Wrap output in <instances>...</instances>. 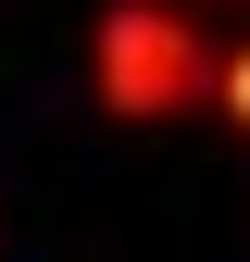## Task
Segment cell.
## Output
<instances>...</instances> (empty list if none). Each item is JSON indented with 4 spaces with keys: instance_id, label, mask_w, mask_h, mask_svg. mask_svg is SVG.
Masks as SVG:
<instances>
[{
    "instance_id": "obj_1",
    "label": "cell",
    "mask_w": 250,
    "mask_h": 262,
    "mask_svg": "<svg viewBox=\"0 0 250 262\" xmlns=\"http://www.w3.org/2000/svg\"><path fill=\"white\" fill-rule=\"evenodd\" d=\"M88 62H100V100L125 125H175V113L213 100V25H187L175 0H113Z\"/></svg>"
},
{
    "instance_id": "obj_2",
    "label": "cell",
    "mask_w": 250,
    "mask_h": 262,
    "mask_svg": "<svg viewBox=\"0 0 250 262\" xmlns=\"http://www.w3.org/2000/svg\"><path fill=\"white\" fill-rule=\"evenodd\" d=\"M213 113L250 138V38H238V50H213Z\"/></svg>"
}]
</instances>
